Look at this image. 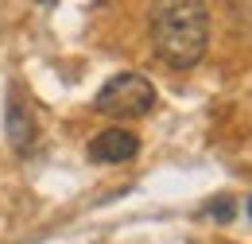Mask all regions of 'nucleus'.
<instances>
[{
	"instance_id": "nucleus-6",
	"label": "nucleus",
	"mask_w": 252,
	"mask_h": 244,
	"mask_svg": "<svg viewBox=\"0 0 252 244\" xmlns=\"http://www.w3.org/2000/svg\"><path fill=\"white\" fill-rule=\"evenodd\" d=\"M249 217H252V198H249Z\"/></svg>"
},
{
	"instance_id": "nucleus-4",
	"label": "nucleus",
	"mask_w": 252,
	"mask_h": 244,
	"mask_svg": "<svg viewBox=\"0 0 252 244\" xmlns=\"http://www.w3.org/2000/svg\"><path fill=\"white\" fill-rule=\"evenodd\" d=\"M8 140H12L16 152H32V144H35V117L20 90L8 93Z\"/></svg>"
},
{
	"instance_id": "nucleus-5",
	"label": "nucleus",
	"mask_w": 252,
	"mask_h": 244,
	"mask_svg": "<svg viewBox=\"0 0 252 244\" xmlns=\"http://www.w3.org/2000/svg\"><path fill=\"white\" fill-rule=\"evenodd\" d=\"M202 214L214 217V221H233V217H237V202H233L229 194H221V198H214V202H210Z\"/></svg>"
},
{
	"instance_id": "nucleus-2",
	"label": "nucleus",
	"mask_w": 252,
	"mask_h": 244,
	"mask_svg": "<svg viewBox=\"0 0 252 244\" xmlns=\"http://www.w3.org/2000/svg\"><path fill=\"white\" fill-rule=\"evenodd\" d=\"M156 105V86L144 78V74H113L94 97V109L105 113V117H117V121H136L144 113H152Z\"/></svg>"
},
{
	"instance_id": "nucleus-3",
	"label": "nucleus",
	"mask_w": 252,
	"mask_h": 244,
	"mask_svg": "<svg viewBox=\"0 0 252 244\" xmlns=\"http://www.w3.org/2000/svg\"><path fill=\"white\" fill-rule=\"evenodd\" d=\"M140 155V136L128 132V128H105L90 140V159L94 163H128Z\"/></svg>"
},
{
	"instance_id": "nucleus-1",
	"label": "nucleus",
	"mask_w": 252,
	"mask_h": 244,
	"mask_svg": "<svg viewBox=\"0 0 252 244\" xmlns=\"http://www.w3.org/2000/svg\"><path fill=\"white\" fill-rule=\"evenodd\" d=\"M152 47L163 66L190 70L206 59L210 47V12L194 0L159 4L152 12Z\"/></svg>"
}]
</instances>
